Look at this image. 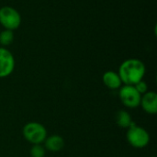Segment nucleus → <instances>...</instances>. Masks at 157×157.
<instances>
[{"label": "nucleus", "instance_id": "nucleus-1", "mask_svg": "<svg viewBox=\"0 0 157 157\" xmlns=\"http://www.w3.org/2000/svg\"><path fill=\"white\" fill-rule=\"evenodd\" d=\"M117 73L121 77L122 85L134 86L141 80H144L146 67L140 59L130 58L121 63Z\"/></svg>", "mask_w": 157, "mask_h": 157}, {"label": "nucleus", "instance_id": "nucleus-2", "mask_svg": "<svg viewBox=\"0 0 157 157\" xmlns=\"http://www.w3.org/2000/svg\"><path fill=\"white\" fill-rule=\"evenodd\" d=\"M22 135L24 139L30 144H42L48 132L44 125L37 121H30L22 128Z\"/></svg>", "mask_w": 157, "mask_h": 157}, {"label": "nucleus", "instance_id": "nucleus-3", "mask_svg": "<svg viewBox=\"0 0 157 157\" xmlns=\"http://www.w3.org/2000/svg\"><path fill=\"white\" fill-rule=\"evenodd\" d=\"M126 138L130 145L137 149L144 148L150 143L149 132L144 128L138 126L135 122L128 128Z\"/></svg>", "mask_w": 157, "mask_h": 157}, {"label": "nucleus", "instance_id": "nucleus-4", "mask_svg": "<svg viewBox=\"0 0 157 157\" xmlns=\"http://www.w3.org/2000/svg\"><path fill=\"white\" fill-rule=\"evenodd\" d=\"M22 18L20 13L10 6L0 7V25L5 29L16 30L19 28Z\"/></svg>", "mask_w": 157, "mask_h": 157}, {"label": "nucleus", "instance_id": "nucleus-5", "mask_svg": "<svg viewBox=\"0 0 157 157\" xmlns=\"http://www.w3.org/2000/svg\"><path fill=\"white\" fill-rule=\"evenodd\" d=\"M142 95L136 90L134 86L122 85L119 89V98L122 105L128 109L140 107Z\"/></svg>", "mask_w": 157, "mask_h": 157}, {"label": "nucleus", "instance_id": "nucleus-6", "mask_svg": "<svg viewBox=\"0 0 157 157\" xmlns=\"http://www.w3.org/2000/svg\"><path fill=\"white\" fill-rule=\"evenodd\" d=\"M16 61L13 53L5 47H0V78L8 77L15 70Z\"/></svg>", "mask_w": 157, "mask_h": 157}, {"label": "nucleus", "instance_id": "nucleus-7", "mask_svg": "<svg viewBox=\"0 0 157 157\" xmlns=\"http://www.w3.org/2000/svg\"><path fill=\"white\" fill-rule=\"evenodd\" d=\"M140 107L150 115L157 113V94L155 91H147L141 98Z\"/></svg>", "mask_w": 157, "mask_h": 157}, {"label": "nucleus", "instance_id": "nucleus-8", "mask_svg": "<svg viewBox=\"0 0 157 157\" xmlns=\"http://www.w3.org/2000/svg\"><path fill=\"white\" fill-rule=\"evenodd\" d=\"M44 147L47 151L52 153H58L64 147V140L62 136L58 134H52L47 136L43 142Z\"/></svg>", "mask_w": 157, "mask_h": 157}, {"label": "nucleus", "instance_id": "nucleus-9", "mask_svg": "<svg viewBox=\"0 0 157 157\" xmlns=\"http://www.w3.org/2000/svg\"><path fill=\"white\" fill-rule=\"evenodd\" d=\"M102 82L105 86L111 90L120 89V87L122 86V82L121 80L119 74L114 71L105 72L102 75Z\"/></svg>", "mask_w": 157, "mask_h": 157}, {"label": "nucleus", "instance_id": "nucleus-10", "mask_svg": "<svg viewBox=\"0 0 157 157\" xmlns=\"http://www.w3.org/2000/svg\"><path fill=\"white\" fill-rule=\"evenodd\" d=\"M115 120H116L117 125L123 129H128L134 122L132 121V118L130 115V113L127 110H123V109L119 110L116 113Z\"/></svg>", "mask_w": 157, "mask_h": 157}, {"label": "nucleus", "instance_id": "nucleus-11", "mask_svg": "<svg viewBox=\"0 0 157 157\" xmlns=\"http://www.w3.org/2000/svg\"><path fill=\"white\" fill-rule=\"evenodd\" d=\"M14 41V31L9 29H4L0 32V44L2 47H7Z\"/></svg>", "mask_w": 157, "mask_h": 157}, {"label": "nucleus", "instance_id": "nucleus-12", "mask_svg": "<svg viewBox=\"0 0 157 157\" xmlns=\"http://www.w3.org/2000/svg\"><path fill=\"white\" fill-rule=\"evenodd\" d=\"M30 157H45L46 149L42 144H32L29 150Z\"/></svg>", "mask_w": 157, "mask_h": 157}, {"label": "nucleus", "instance_id": "nucleus-13", "mask_svg": "<svg viewBox=\"0 0 157 157\" xmlns=\"http://www.w3.org/2000/svg\"><path fill=\"white\" fill-rule=\"evenodd\" d=\"M134 87L136 88V90L143 96L144 94H145L148 91V85L144 80H141L140 82H138L137 84L134 85Z\"/></svg>", "mask_w": 157, "mask_h": 157}, {"label": "nucleus", "instance_id": "nucleus-14", "mask_svg": "<svg viewBox=\"0 0 157 157\" xmlns=\"http://www.w3.org/2000/svg\"><path fill=\"white\" fill-rule=\"evenodd\" d=\"M151 157H155V156H151Z\"/></svg>", "mask_w": 157, "mask_h": 157}]
</instances>
